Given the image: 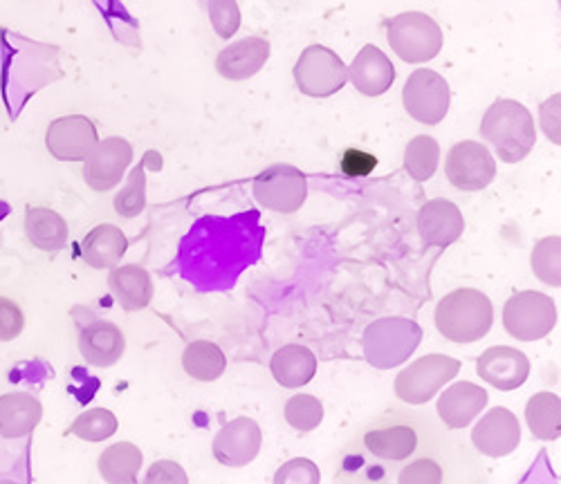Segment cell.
Instances as JSON below:
<instances>
[{"label": "cell", "instance_id": "obj_1", "mask_svg": "<svg viewBox=\"0 0 561 484\" xmlns=\"http://www.w3.org/2000/svg\"><path fill=\"white\" fill-rule=\"evenodd\" d=\"M265 229L256 211L231 218L207 216L180 242L178 269L203 292L227 289L259 261Z\"/></svg>", "mask_w": 561, "mask_h": 484}, {"label": "cell", "instance_id": "obj_2", "mask_svg": "<svg viewBox=\"0 0 561 484\" xmlns=\"http://www.w3.org/2000/svg\"><path fill=\"white\" fill-rule=\"evenodd\" d=\"M481 137L492 143L501 162L517 164L535 149V119L524 104L496 100L483 115Z\"/></svg>", "mask_w": 561, "mask_h": 484}, {"label": "cell", "instance_id": "obj_3", "mask_svg": "<svg viewBox=\"0 0 561 484\" xmlns=\"http://www.w3.org/2000/svg\"><path fill=\"white\" fill-rule=\"evenodd\" d=\"M434 321L451 344H474L492 330L494 308L481 289L460 287L440 299Z\"/></svg>", "mask_w": 561, "mask_h": 484}, {"label": "cell", "instance_id": "obj_4", "mask_svg": "<svg viewBox=\"0 0 561 484\" xmlns=\"http://www.w3.org/2000/svg\"><path fill=\"white\" fill-rule=\"evenodd\" d=\"M423 342V327L404 316L373 321L362 334L364 359L378 370H391L409 361Z\"/></svg>", "mask_w": 561, "mask_h": 484}, {"label": "cell", "instance_id": "obj_5", "mask_svg": "<svg viewBox=\"0 0 561 484\" xmlns=\"http://www.w3.org/2000/svg\"><path fill=\"white\" fill-rule=\"evenodd\" d=\"M387 41L402 61L427 64L443 50V30L423 12H404L391 19Z\"/></svg>", "mask_w": 561, "mask_h": 484}, {"label": "cell", "instance_id": "obj_6", "mask_svg": "<svg viewBox=\"0 0 561 484\" xmlns=\"http://www.w3.org/2000/svg\"><path fill=\"white\" fill-rule=\"evenodd\" d=\"M460 372V361L447 355H427L409 364L396 377V395L407 404H427L438 395L445 383L456 379Z\"/></svg>", "mask_w": 561, "mask_h": 484}, {"label": "cell", "instance_id": "obj_7", "mask_svg": "<svg viewBox=\"0 0 561 484\" xmlns=\"http://www.w3.org/2000/svg\"><path fill=\"white\" fill-rule=\"evenodd\" d=\"M252 193L267 211L295 214L308 198V180L293 164H272L254 177Z\"/></svg>", "mask_w": 561, "mask_h": 484}, {"label": "cell", "instance_id": "obj_8", "mask_svg": "<svg viewBox=\"0 0 561 484\" xmlns=\"http://www.w3.org/2000/svg\"><path fill=\"white\" fill-rule=\"evenodd\" d=\"M503 325L519 342H539L557 325V306L541 292H517L503 308Z\"/></svg>", "mask_w": 561, "mask_h": 484}, {"label": "cell", "instance_id": "obj_9", "mask_svg": "<svg viewBox=\"0 0 561 484\" xmlns=\"http://www.w3.org/2000/svg\"><path fill=\"white\" fill-rule=\"evenodd\" d=\"M295 81L304 94L323 100V96L337 94L346 85L348 68L329 47L310 45L295 66Z\"/></svg>", "mask_w": 561, "mask_h": 484}, {"label": "cell", "instance_id": "obj_10", "mask_svg": "<svg viewBox=\"0 0 561 484\" xmlns=\"http://www.w3.org/2000/svg\"><path fill=\"white\" fill-rule=\"evenodd\" d=\"M402 102L409 117H413L417 124L436 126L449 113V83L438 72L430 68H420L409 74L402 90Z\"/></svg>", "mask_w": 561, "mask_h": 484}, {"label": "cell", "instance_id": "obj_11", "mask_svg": "<svg viewBox=\"0 0 561 484\" xmlns=\"http://www.w3.org/2000/svg\"><path fill=\"white\" fill-rule=\"evenodd\" d=\"M445 173L458 191H483L496 177V162L481 141H458L447 155Z\"/></svg>", "mask_w": 561, "mask_h": 484}, {"label": "cell", "instance_id": "obj_12", "mask_svg": "<svg viewBox=\"0 0 561 484\" xmlns=\"http://www.w3.org/2000/svg\"><path fill=\"white\" fill-rule=\"evenodd\" d=\"M100 143L98 126L85 115L55 119L45 132V147L59 162H83Z\"/></svg>", "mask_w": 561, "mask_h": 484}, {"label": "cell", "instance_id": "obj_13", "mask_svg": "<svg viewBox=\"0 0 561 484\" xmlns=\"http://www.w3.org/2000/svg\"><path fill=\"white\" fill-rule=\"evenodd\" d=\"M130 162H133V147L128 143V139L108 137L100 141L95 151L83 160V180L92 191L106 193L122 182Z\"/></svg>", "mask_w": 561, "mask_h": 484}, {"label": "cell", "instance_id": "obj_14", "mask_svg": "<svg viewBox=\"0 0 561 484\" xmlns=\"http://www.w3.org/2000/svg\"><path fill=\"white\" fill-rule=\"evenodd\" d=\"M261 447V426L250 417H237L227 422L214 438V458L225 466L241 469L256 460Z\"/></svg>", "mask_w": 561, "mask_h": 484}, {"label": "cell", "instance_id": "obj_15", "mask_svg": "<svg viewBox=\"0 0 561 484\" xmlns=\"http://www.w3.org/2000/svg\"><path fill=\"white\" fill-rule=\"evenodd\" d=\"M472 442L488 458H505L522 445V424L510 408L496 406L474 426Z\"/></svg>", "mask_w": 561, "mask_h": 484}, {"label": "cell", "instance_id": "obj_16", "mask_svg": "<svg viewBox=\"0 0 561 484\" xmlns=\"http://www.w3.org/2000/svg\"><path fill=\"white\" fill-rule=\"evenodd\" d=\"M477 372L483 381L494 385L496 391H517L530 377V359L510 346H494L488 348L479 361Z\"/></svg>", "mask_w": 561, "mask_h": 484}, {"label": "cell", "instance_id": "obj_17", "mask_svg": "<svg viewBox=\"0 0 561 484\" xmlns=\"http://www.w3.org/2000/svg\"><path fill=\"white\" fill-rule=\"evenodd\" d=\"M417 231L427 247L445 250L462 235L465 218L454 203L436 198L420 209Z\"/></svg>", "mask_w": 561, "mask_h": 484}, {"label": "cell", "instance_id": "obj_18", "mask_svg": "<svg viewBox=\"0 0 561 484\" xmlns=\"http://www.w3.org/2000/svg\"><path fill=\"white\" fill-rule=\"evenodd\" d=\"M79 353L90 366L111 368L126 353V336L111 321H92L79 332Z\"/></svg>", "mask_w": 561, "mask_h": 484}, {"label": "cell", "instance_id": "obj_19", "mask_svg": "<svg viewBox=\"0 0 561 484\" xmlns=\"http://www.w3.org/2000/svg\"><path fill=\"white\" fill-rule=\"evenodd\" d=\"M270 59V41L261 36H248L227 45L216 59V70L229 81L252 79Z\"/></svg>", "mask_w": 561, "mask_h": 484}, {"label": "cell", "instance_id": "obj_20", "mask_svg": "<svg viewBox=\"0 0 561 484\" xmlns=\"http://www.w3.org/2000/svg\"><path fill=\"white\" fill-rule=\"evenodd\" d=\"M488 391L472 381H456L438 397V417L449 428L470 426L488 406Z\"/></svg>", "mask_w": 561, "mask_h": 484}, {"label": "cell", "instance_id": "obj_21", "mask_svg": "<svg viewBox=\"0 0 561 484\" xmlns=\"http://www.w3.org/2000/svg\"><path fill=\"white\" fill-rule=\"evenodd\" d=\"M348 79L366 96L385 94L396 81V66L378 45H364L348 68Z\"/></svg>", "mask_w": 561, "mask_h": 484}, {"label": "cell", "instance_id": "obj_22", "mask_svg": "<svg viewBox=\"0 0 561 484\" xmlns=\"http://www.w3.org/2000/svg\"><path fill=\"white\" fill-rule=\"evenodd\" d=\"M108 287L122 310L126 312H139L149 308L156 295L151 274L139 265L113 267L108 276Z\"/></svg>", "mask_w": 561, "mask_h": 484}, {"label": "cell", "instance_id": "obj_23", "mask_svg": "<svg viewBox=\"0 0 561 484\" xmlns=\"http://www.w3.org/2000/svg\"><path fill=\"white\" fill-rule=\"evenodd\" d=\"M43 406L32 393H8L0 397V438L21 440L38 426Z\"/></svg>", "mask_w": 561, "mask_h": 484}, {"label": "cell", "instance_id": "obj_24", "mask_svg": "<svg viewBox=\"0 0 561 484\" xmlns=\"http://www.w3.org/2000/svg\"><path fill=\"white\" fill-rule=\"evenodd\" d=\"M128 250L126 233L115 224H98L81 242V258L92 269H113Z\"/></svg>", "mask_w": 561, "mask_h": 484}, {"label": "cell", "instance_id": "obj_25", "mask_svg": "<svg viewBox=\"0 0 561 484\" xmlns=\"http://www.w3.org/2000/svg\"><path fill=\"white\" fill-rule=\"evenodd\" d=\"M270 370L276 383L284 385V389H301L317 374V357L310 348L290 344L272 355Z\"/></svg>", "mask_w": 561, "mask_h": 484}, {"label": "cell", "instance_id": "obj_26", "mask_svg": "<svg viewBox=\"0 0 561 484\" xmlns=\"http://www.w3.org/2000/svg\"><path fill=\"white\" fill-rule=\"evenodd\" d=\"M25 235L32 242V247L57 254L66 247L68 242V222L61 214L48 209V207H27L25 211Z\"/></svg>", "mask_w": 561, "mask_h": 484}, {"label": "cell", "instance_id": "obj_27", "mask_svg": "<svg viewBox=\"0 0 561 484\" xmlns=\"http://www.w3.org/2000/svg\"><path fill=\"white\" fill-rule=\"evenodd\" d=\"M364 445L376 458H382L389 462H400V460H407L409 456H413V451L417 447V433L404 424L373 428L364 435Z\"/></svg>", "mask_w": 561, "mask_h": 484}, {"label": "cell", "instance_id": "obj_28", "mask_svg": "<svg viewBox=\"0 0 561 484\" xmlns=\"http://www.w3.org/2000/svg\"><path fill=\"white\" fill-rule=\"evenodd\" d=\"M145 464V456L139 447L130 442H117L100 456V473L108 484H135L139 469Z\"/></svg>", "mask_w": 561, "mask_h": 484}, {"label": "cell", "instance_id": "obj_29", "mask_svg": "<svg viewBox=\"0 0 561 484\" xmlns=\"http://www.w3.org/2000/svg\"><path fill=\"white\" fill-rule=\"evenodd\" d=\"M526 422L537 440L552 442L561 435V400L554 393H537L526 404Z\"/></svg>", "mask_w": 561, "mask_h": 484}, {"label": "cell", "instance_id": "obj_30", "mask_svg": "<svg viewBox=\"0 0 561 484\" xmlns=\"http://www.w3.org/2000/svg\"><path fill=\"white\" fill-rule=\"evenodd\" d=\"M182 368L196 381H216L227 368V357L218 344L194 342L182 353Z\"/></svg>", "mask_w": 561, "mask_h": 484}, {"label": "cell", "instance_id": "obj_31", "mask_svg": "<svg viewBox=\"0 0 561 484\" xmlns=\"http://www.w3.org/2000/svg\"><path fill=\"white\" fill-rule=\"evenodd\" d=\"M440 164V147L432 135H417L407 143L404 169L415 182H427L434 177Z\"/></svg>", "mask_w": 561, "mask_h": 484}, {"label": "cell", "instance_id": "obj_32", "mask_svg": "<svg viewBox=\"0 0 561 484\" xmlns=\"http://www.w3.org/2000/svg\"><path fill=\"white\" fill-rule=\"evenodd\" d=\"M119 422L115 417L113 411L108 408H90L85 413H81L72 426H70V435L85 442H104L117 433Z\"/></svg>", "mask_w": 561, "mask_h": 484}, {"label": "cell", "instance_id": "obj_33", "mask_svg": "<svg viewBox=\"0 0 561 484\" xmlns=\"http://www.w3.org/2000/svg\"><path fill=\"white\" fill-rule=\"evenodd\" d=\"M147 209V158L142 164H137L126 186L115 196V211L122 218H137Z\"/></svg>", "mask_w": 561, "mask_h": 484}, {"label": "cell", "instance_id": "obj_34", "mask_svg": "<svg viewBox=\"0 0 561 484\" xmlns=\"http://www.w3.org/2000/svg\"><path fill=\"white\" fill-rule=\"evenodd\" d=\"M530 265L535 276L541 283L550 287H559L561 285V238L548 235L539 240L533 250Z\"/></svg>", "mask_w": 561, "mask_h": 484}, {"label": "cell", "instance_id": "obj_35", "mask_svg": "<svg viewBox=\"0 0 561 484\" xmlns=\"http://www.w3.org/2000/svg\"><path fill=\"white\" fill-rule=\"evenodd\" d=\"M284 415H286V422H288L295 430L310 433V430L319 428V424L323 422V404H321L319 397H314V395L299 393V395H293V397L286 402Z\"/></svg>", "mask_w": 561, "mask_h": 484}, {"label": "cell", "instance_id": "obj_36", "mask_svg": "<svg viewBox=\"0 0 561 484\" xmlns=\"http://www.w3.org/2000/svg\"><path fill=\"white\" fill-rule=\"evenodd\" d=\"M209 21L220 38H231L241 27V10L237 0H209Z\"/></svg>", "mask_w": 561, "mask_h": 484}, {"label": "cell", "instance_id": "obj_37", "mask_svg": "<svg viewBox=\"0 0 561 484\" xmlns=\"http://www.w3.org/2000/svg\"><path fill=\"white\" fill-rule=\"evenodd\" d=\"M319 482H321V471L308 458L288 460L274 473V484H319Z\"/></svg>", "mask_w": 561, "mask_h": 484}, {"label": "cell", "instance_id": "obj_38", "mask_svg": "<svg viewBox=\"0 0 561 484\" xmlns=\"http://www.w3.org/2000/svg\"><path fill=\"white\" fill-rule=\"evenodd\" d=\"M398 484H443V469L432 458L413 460L400 471Z\"/></svg>", "mask_w": 561, "mask_h": 484}, {"label": "cell", "instance_id": "obj_39", "mask_svg": "<svg viewBox=\"0 0 561 484\" xmlns=\"http://www.w3.org/2000/svg\"><path fill=\"white\" fill-rule=\"evenodd\" d=\"M25 327V314L8 297H0V342H14Z\"/></svg>", "mask_w": 561, "mask_h": 484}, {"label": "cell", "instance_id": "obj_40", "mask_svg": "<svg viewBox=\"0 0 561 484\" xmlns=\"http://www.w3.org/2000/svg\"><path fill=\"white\" fill-rule=\"evenodd\" d=\"M145 484H190V475L173 460H158L149 466Z\"/></svg>", "mask_w": 561, "mask_h": 484}, {"label": "cell", "instance_id": "obj_41", "mask_svg": "<svg viewBox=\"0 0 561 484\" xmlns=\"http://www.w3.org/2000/svg\"><path fill=\"white\" fill-rule=\"evenodd\" d=\"M376 166H378V158L359 149H348L340 162V169L346 177H366L376 171Z\"/></svg>", "mask_w": 561, "mask_h": 484}, {"label": "cell", "instance_id": "obj_42", "mask_svg": "<svg viewBox=\"0 0 561 484\" xmlns=\"http://www.w3.org/2000/svg\"><path fill=\"white\" fill-rule=\"evenodd\" d=\"M559 94H554L552 100H548L546 104H543V108H541V119H543V130H546V135L554 141V143H559L561 139H559Z\"/></svg>", "mask_w": 561, "mask_h": 484}, {"label": "cell", "instance_id": "obj_43", "mask_svg": "<svg viewBox=\"0 0 561 484\" xmlns=\"http://www.w3.org/2000/svg\"><path fill=\"white\" fill-rule=\"evenodd\" d=\"M0 484H23V482H16V480H0Z\"/></svg>", "mask_w": 561, "mask_h": 484}]
</instances>
